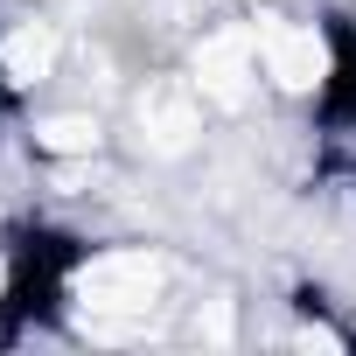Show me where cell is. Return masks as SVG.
Segmentation results:
<instances>
[{
    "label": "cell",
    "instance_id": "6da1fadb",
    "mask_svg": "<svg viewBox=\"0 0 356 356\" xmlns=\"http://www.w3.org/2000/svg\"><path fill=\"white\" fill-rule=\"evenodd\" d=\"M161 286H168V266L154 252H98L77 273V307L91 321H140L154 314Z\"/></svg>",
    "mask_w": 356,
    "mask_h": 356
},
{
    "label": "cell",
    "instance_id": "7a4b0ae2",
    "mask_svg": "<svg viewBox=\"0 0 356 356\" xmlns=\"http://www.w3.org/2000/svg\"><path fill=\"white\" fill-rule=\"evenodd\" d=\"M189 84L203 105L217 112H245L266 84V63H259V29H210L189 56Z\"/></svg>",
    "mask_w": 356,
    "mask_h": 356
},
{
    "label": "cell",
    "instance_id": "3957f363",
    "mask_svg": "<svg viewBox=\"0 0 356 356\" xmlns=\"http://www.w3.org/2000/svg\"><path fill=\"white\" fill-rule=\"evenodd\" d=\"M259 63H266V84H280L293 98H307L335 77V49L314 22H266L259 29Z\"/></svg>",
    "mask_w": 356,
    "mask_h": 356
},
{
    "label": "cell",
    "instance_id": "277c9868",
    "mask_svg": "<svg viewBox=\"0 0 356 356\" xmlns=\"http://www.w3.org/2000/svg\"><path fill=\"white\" fill-rule=\"evenodd\" d=\"M133 119H140V140L154 154H189L196 133H203V98H196V84H168L161 77V84H147Z\"/></svg>",
    "mask_w": 356,
    "mask_h": 356
},
{
    "label": "cell",
    "instance_id": "5b68a950",
    "mask_svg": "<svg viewBox=\"0 0 356 356\" xmlns=\"http://www.w3.org/2000/svg\"><path fill=\"white\" fill-rule=\"evenodd\" d=\"M56 56H63V35L49 22H15L8 35H0V84L29 91V84H42L56 70Z\"/></svg>",
    "mask_w": 356,
    "mask_h": 356
},
{
    "label": "cell",
    "instance_id": "8992f818",
    "mask_svg": "<svg viewBox=\"0 0 356 356\" xmlns=\"http://www.w3.org/2000/svg\"><path fill=\"white\" fill-rule=\"evenodd\" d=\"M29 140H35V154H49V161H91V154L105 147V126H98L91 112H49V119L29 126Z\"/></svg>",
    "mask_w": 356,
    "mask_h": 356
}]
</instances>
